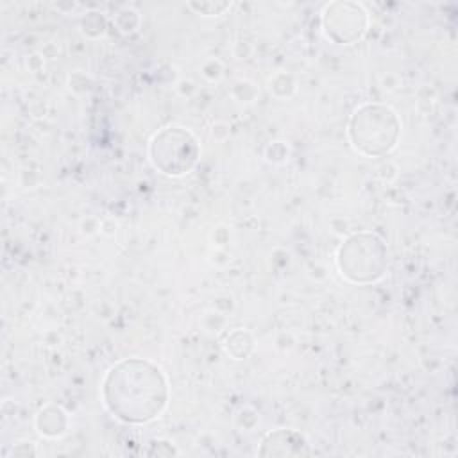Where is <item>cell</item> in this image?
<instances>
[{"instance_id":"6da1fadb","label":"cell","mask_w":458,"mask_h":458,"mask_svg":"<svg viewBox=\"0 0 458 458\" xmlns=\"http://www.w3.org/2000/svg\"><path fill=\"white\" fill-rule=\"evenodd\" d=\"M102 399L120 422L147 424L166 408L168 381L163 370L147 360H122L106 372Z\"/></svg>"},{"instance_id":"7a4b0ae2","label":"cell","mask_w":458,"mask_h":458,"mask_svg":"<svg viewBox=\"0 0 458 458\" xmlns=\"http://www.w3.org/2000/svg\"><path fill=\"white\" fill-rule=\"evenodd\" d=\"M347 134L356 152L377 157L395 148L401 134V122L388 106L361 104L349 120Z\"/></svg>"},{"instance_id":"3957f363","label":"cell","mask_w":458,"mask_h":458,"mask_svg":"<svg viewBox=\"0 0 458 458\" xmlns=\"http://www.w3.org/2000/svg\"><path fill=\"white\" fill-rule=\"evenodd\" d=\"M336 265L340 274L351 283H374L385 276L388 267V250L377 234L356 233L340 245Z\"/></svg>"},{"instance_id":"277c9868","label":"cell","mask_w":458,"mask_h":458,"mask_svg":"<svg viewBox=\"0 0 458 458\" xmlns=\"http://www.w3.org/2000/svg\"><path fill=\"white\" fill-rule=\"evenodd\" d=\"M199 154L200 147L197 138L179 125L161 129L148 143L150 163L168 177L186 175L197 165Z\"/></svg>"},{"instance_id":"5b68a950","label":"cell","mask_w":458,"mask_h":458,"mask_svg":"<svg viewBox=\"0 0 458 458\" xmlns=\"http://www.w3.org/2000/svg\"><path fill=\"white\" fill-rule=\"evenodd\" d=\"M370 18L365 7L358 2H331L322 13L324 34L336 45H352L360 41Z\"/></svg>"},{"instance_id":"8992f818","label":"cell","mask_w":458,"mask_h":458,"mask_svg":"<svg viewBox=\"0 0 458 458\" xmlns=\"http://www.w3.org/2000/svg\"><path fill=\"white\" fill-rule=\"evenodd\" d=\"M310 447L306 438L295 429H276L270 431L258 451L261 456H302L308 454Z\"/></svg>"},{"instance_id":"52a82bcc","label":"cell","mask_w":458,"mask_h":458,"mask_svg":"<svg viewBox=\"0 0 458 458\" xmlns=\"http://www.w3.org/2000/svg\"><path fill=\"white\" fill-rule=\"evenodd\" d=\"M36 429L47 438H57L68 429V415L61 406L47 404L36 415Z\"/></svg>"},{"instance_id":"ba28073f","label":"cell","mask_w":458,"mask_h":458,"mask_svg":"<svg viewBox=\"0 0 458 458\" xmlns=\"http://www.w3.org/2000/svg\"><path fill=\"white\" fill-rule=\"evenodd\" d=\"M114 23L122 34H131L140 27V14L132 7H123L116 13Z\"/></svg>"},{"instance_id":"9c48e42d","label":"cell","mask_w":458,"mask_h":458,"mask_svg":"<svg viewBox=\"0 0 458 458\" xmlns=\"http://www.w3.org/2000/svg\"><path fill=\"white\" fill-rule=\"evenodd\" d=\"M188 7L200 16L213 18L229 11L233 7V2H188Z\"/></svg>"},{"instance_id":"30bf717a","label":"cell","mask_w":458,"mask_h":458,"mask_svg":"<svg viewBox=\"0 0 458 458\" xmlns=\"http://www.w3.org/2000/svg\"><path fill=\"white\" fill-rule=\"evenodd\" d=\"M82 27H84V32H88L89 30V27H95L97 29V32L98 34H102L104 32V29H106V21H104V18L102 16H98V20L97 21H91V16H89V13L86 14V18H84V21H82Z\"/></svg>"}]
</instances>
